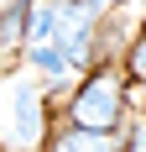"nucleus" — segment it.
<instances>
[{
    "instance_id": "7",
    "label": "nucleus",
    "mask_w": 146,
    "mask_h": 152,
    "mask_svg": "<svg viewBox=\"0 0 146 152\" xmlns=\"http://www.w3.org/2000/svg\"><path fill=\"white\" fill-rule=\"evenodd\" d=\"M78 5H89V11H110V5H125V0H78Z\"/></svg>"
},
{
    "instance_id": "1",
    "label": "nucleus",
    "mask_w": 146,
    "mask_h": 152,
    "mask_svg": "<svg viewBox=\"0 0 146 152\" xmlns=\"http://www.w3.org/2000/svg\"><path fill=\"white\" fill-rule=\"evenodd\" d=\"M47 142V105L42 89L26 74H11L0 84V147L11 152H37Z\"/></svg>"
},
{
    "instance_id": "2",
    "label": "nucleus",
    "mask_w": 146,
    "mask_h": 152,
    "mask_svg": "<svg viewBox=\"0 0 146 152\" xmlns=\"http://www.w3.org/2000/svg\"><path fill=\"white\" fill-rule=\"evenodd\" d=\"M120 115H125V89H120V74H110V68L89 74L68 105V121L84 131H115Z\"/></svg>"
},
{
    "instance_id": "5",
    "label": "nucleus",
    "mask_w": 146,
    "mask_h": 152,
    "mask_svg": "<svg viewBox=\"0 0 146 152\" xmlns=\"http://www.w3.org/2000/svg\"><path fill=\"white\" fill-rule=\"evenodd\" d=\"M131 74H136V79H146V31L136 37V47H131Z\"/></svg>"
},
{
    "instance_id": "4",
    "label": "nucleus",
    "mask_w": 146,
    "mask_h": 152,
    "mask_svg": "<svg viewBox=\"0 0 146 152\" xmlns=\"http://www.w3.org/2000/svg\"><path fill=\"white\" fill-rule=\"evenodd\" d=\"M52 152H125V142H120V131H84V126H68V131H58Z\"/></svg>"
},
{
    "instance_id": "3",
    "label": "nucleus",
    "mask_w": 146,
    "mask_h": 152,
    "mask_svg": "<svg viewBox=\"0 0 146 152\" xmlns=\"http://www.w3.org/2000/svg\"><path fill=\"white\" fill-rule=\"evenodd\" d=\"M26 63L37 74L58 79L68 74V47H63V21H58V0H42L37 11H31V26H26Z\"/></svg>"
},
{
    "instance_id": "6",
    "label": "nucleus",
    "mask_w": 146,
    "mask_h": 152,
    "mask_svg": "<svg viewBox=\"0 0 146 152\" xmlns=\"http://www.w3.org/2000/svg\"><path fill=\"white\" fill-rule=\"evenodd\" d=\"M125 152H146V121H141V126L131 131V142H125Z\"/></svg>"
}]
</instances>
